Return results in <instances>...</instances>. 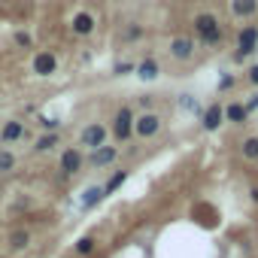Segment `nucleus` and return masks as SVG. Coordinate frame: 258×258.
<instances>
[{
    "instance_id": "1",
    "label": "nucleus",
    "mask_w": 258,
    "mask_h": 258,
    "mask_svg": "<svg viewBox=\"0 0 258 258\" xmlns=\"http://www.w3.org/2000/svg\"><path fill=\"white\" fill-rule=\"evenodd\" d=\"M195 31H198V37H201L207 46H216V43L222 40V28H219V19H216L213 13H201V16L195 19Z\"/></svg>"
},
{
    "instance_id": "2",
    "label": "nucleus",
    "mask_w": 258,
    "mask_h": 258,
    "mask_svg": "<svg viewBox=\"0 0 258 258\" xmlns=\"http://www.w3.org/2000/svg\"><path fill=\"white\" fill-rule=\"evenodd\" d=\"M112 134L118 137V140H127L134 134V112L127 109V106H121L118 112H115V124H112Z\"/></svg>"
},
{
    "instance_id": "3",
    "label": "nucleus",
    "mask_w": 258,
    "mask_h": 258,
    "mask_svg": "<svg viewBox=\"0 0 258 258\" xmlns=\"http://www.w3.org/2000/svg\"><path fill=\"white\" fill-rule=\"evenodd\" d=\"M161 127V118L155 112H143L140 118H134V134L137 137H155Z\"/></svg>"
},
{
    "instance_id": "4",
    "label": "nucleus",
    "mask_w": 258,
    "mask_h": 258,
    "mask_svg": "<svg viewBox=\"0 0 258 258\" xmlns=\"http://www.w3.org/2000/svg\"><path fill=\"white\" fill-rule=\"evenodd\" d=\"M79 140H82V146H85V149H97V146H103V143H106V127H103V124H88L85 131H82V137H79Z\"/></svg>"
},
{
    "instance_id": "5",
    "label": "nucleus",
    "mask_w": 258,
    "mask_h": 258,
    "mask_svg": "<svg viewBox=\"0 0 258 258\" xmlns=\"http://www.w3.org/2000/svg\"><path fill=\"white\" fill-rule=\"evenodd\" d=\"M237 46H240V52H237V58H243V55H252L255 49H258V28H246V31H240V40H237Z\"/></svg>"
},
{
    "instance_id": "6",
    "label": "nucleus",
    "mask_w": 258,
    "mask_h": 258,
    "mask_svg": "<svg viewBox=\"0 0 258 258\" xmlns=\"http://www.w3.org/2000/svg\"><path fill=\"white\" fill-rule=\"evenodd\" d=\"M58 70V58L52 55V52H40L37 58H34V73L37 76H52Z\"/></svg>"
},
{
    "instance_id": "7",
    "label": "nucleus",
    "mask_w": 258,
    "mask_h": 258,
    "mask_svg": "<svg viewBox=\"0 0 258 258\" xmlns=\"http://www.w3.org/2000/svg\"><path fill=\"white\" fill-rule=\"evenodd\" d=\"M204 131H219V124L225 121V106H219V103H213V106H207L204 109Z\"/></svg>"
},
{
    "instance_id": "8",
    "label": "nucleus",
    "mask_w": 258,
    "mask_h": 258,
    "mask_svg": "<svg viewBox=\"0 0 258 258\" xmlns=\"http://www.w3.org/2000/svg\"><path fill=\"white\" fill-rule=\"evenodd\" d=\"M170 55H173L176 61H188V58L195 55V43H191L188 37H176V40H170Z\"/></svg>"
},
{
    "instance_id": "9",
    "label": "nucleus",
    "mask_w": 258,
    "mask_h": 258,
    "mask_svg": "<svg viewBox=\"0 0 258 258\" xmlns=\"http://www.w3.org/2000/svg\"><path fill=\"white\" fill-rule=\"evenodd\" d=\"M79 167H82V152L79 149H64L61 152V170L67 176H73V173H79Z\"/></svg>"
},
{
    "instance_id": "10",
    "label": "nucleus",
    "mask_w": 258,
    "mask_h": 258,
    "mask_svg": "<svg viewBox=\"0 0 258 258\" xmlns=\"http://www.w3.org/2000/svg\"><path fill=\"white\" fill-rule=\"evenodd\" d=\"M115 155H118V152H115V146H106V143H103V146L91 149V158H88V161H91L94 167H106V164H112V161H115Z\"/></svg>"
},
{
    "instance_id": "11",
    "label": "nucleus",
    "mask_w": 258,
    "mask_h": 258,
    "mask_svg": "<svg viewBox=\"0 0 258 258\" xmlns=\"http://www.w3.org/2000/svg\"><path fill=\"white\" fill-rule=\"evenodd\" d=\"M103 198H106V195H103V185H91V188H85V191H82L79 207H82V210H91V207H94V204H100Z\"/></svg>"
},
{
    "instance_id": "12",
    "label": "nucleus",
    "mask_w": 258,
    "mask_h": 258,
    "mask_svg": "<svg viewBox=\"0 0 258 258\" xmlns=\"http://www.w3.org/2000/svg\"><path fill=\"white\" fill-rule=\"evenodd\" d=\"M255 10H258V0H231V13L237 19H249L255 16Z\"/></svg>"
},
{
    "instance_id": "13",
    "label": "nucleus",
    "mask_w": 258,
    "mask_h": 258,
    "mask_svg": "<svg viewBox=\"0 0 258 258\" xmlns=\"http://www.w3.org/2000/svg\"><path fill=\"white\" fill-rule=\"evenodd\" d=\"M22 134H25V124H22V121H7V124H4V134H0V140H4V143H16Z\"/></svg>"
},
{
    "instance_id": "14",
    "label": "nucleus",
    "mask_w": 258,
    "mask_h": 258,
    "mask_svg": "<svg viewBox=\"0 0 258 258\" xmlns=\"http://www.w3.org/2000/svg\"><path fill=\"white\" fill-rule=\"evenodd\" d=\"M134 70H137V76H140V79H146V82H152V79L158 76V64H155V58H146V61H140Z\"/></svg>"
},
{
    "instance_id": "15",
    "label": "nucleus",
    "mask_w": 258,
    "mask_h": 258,
    "mask_svg": "<svg viewBox=\"0 0 258 258\" xmlns=\"http://www.w3.org/2000/svg\"><path fill=\"white\" fill-rule=\"evenodd\" d=\"M91 31H94V19H91L88 13H79V16L73 19V34H82V37H85V34H91Z\"/></svg>"
},
{
    "instance_id": "16",
    "label": "nucleus",
    "mask_w": 258,
    "mask_h": 258,
    "mask_svg": "<svg viewBox=\"0 0 258 258\" xmlns=\"http://www.w3.org/2000/svg\"><path fill=\"white\" fill-rule=\"evenodd\" d=\"M246 115H249V109H246L243 103H231V106H225V118H228V121H246Z\"/></svg>"
},
{
    "instance_id": "17",
    "label": "nucleus",
    "mask_w": 258,
    "mask_h": 258,
    "mask_svg": "<svg viewBox=\"0 0 258 258\" xmlns=\"http://www.w3.org/2000/svg\"><path fill=\"white\" fill-rule=\"evenodd\" d=\"M243 158H258V137H246L243 140Z\"/></svg>"
},
{
    "instance_id": "18",
    "label": "nucleus",
    "mask_w": 258,
    "mask_h": 258,
    "mask_svg": "<svg viewBox=\"0 0 258 258\" xmlns=\"http://www.w3.org/2000/svg\"><path fill=\"white\" fill-rule=\"evenodd\" d=\"M124 179H127V173H124V170H118V173H112V179H109V182L103 185V195H112V191H115V188H118V185H121Z\"/></svg>"
},
{
    "instance_id": "19",
    "label": "nucleus",
    "mask_w": 258,
    "mask_h": 258,
    "mask_svg": "<svg viewBox=\"0 0 258 258\" xmlns=\"http://www.w3.org/2000/svg\"><path fill=\"white\" fill-rule=\"evenodd\" d=\"M55 143H58V134H46V137H40V140H37V152H49Z\"/></svg>"
},
{
    "instance_id": "20",
    "label": "nucleus",
    "mask_w": 258,
    "mask_h": 258,
    "mask_svg": "<svg viewBox=\"0 0 258 258\" xmlns=\"http://www.w3.org/2000/svg\"><path fill=\"white\" fill-rule=\"evenodd\" d=\"M28 240H31V234H28V231H16V234L10 237L13 249H25V246H28Z\"/></svg>"
},
{
    "instance_id": "21",
    "label": "nucleus",
    "mask_w": 258,
    "mask_h": 258,
    "mask_svg": "<svg viewBox=\"0 0 258 258\" xmlns=\"http://www.w3.org/2000/svg\"><path fill=\"white\" fill-rule=\"evenodd\" d=\"M76 252H79V255H88V252H94V240H91V237H82V240L76 243Z\"/></svg>"
},
{
    "instance_id": "22",
    "label": "nucleus",
    "mask_w": 258,
    "mask_h": 258,
    "mask_svg": "<svg viewBox=\"0 0 258 258\" xmlns=\"http://www.w3.org/2000/svg\"><path fill=\"white\" fill-rule=\"evenodd\" d=\"M13 164H16V158H13L10 152H0V170H10Z\"/></svg>"
},
{
    "instance_id": "23",
    "label": "nucleus",
    "mask_w": 258,
    "mask_h": 258,
    "mask_svg": "<svg viewBox=\"0 0 258 258\" xmlns=\"http://www.w3.org/2000/svg\"><path fill=\"white\" fill-rule=\"evenodd\" d=\"M40 124L46 127V131H49V134H55V131H58V124H61V121H58V118H43Z\"/></svg>"
},
{
    "instance_id": "24",
    "label": "nucleus",
    "mask_w": 258,
    "mask_h": 258,
    "mask_svg": "<svg viewBox=\"0 0 258 258\" xmlns=\"http://www.w3.org/2000/svg\"><path fill=\"white\" fill-rule=\"evenodd\" d=\"M131 70H134V64H127V61L124 64H115V76H124V73H131Z\"/></svg>"
},
{
    "instance_id": "25",
    "label": "nucleus",
    "mask_w": 258,
    "mask_h": 258,
    "mask_svg": "<svg viewBox=\"0 0 258 258\" xmlns=\"http://www.w3.org/2000/svg\"><path fill=\"white\" fill-rule=\"evenodd\" d=\"M140 34H143V28H137V25H134V28H127V34H124V37H127V40H137Z\"/></svg>"
},
{
    "instance_id": "26",
    "label": "nucleus",
    "mask_w": 258,
    "mask_h": 258,
    "mask_svg": "<svg viewBox=\"0 0 258 258\" xmlns=\"http://www.w3.org/2000/svg\"><path fill=\"white\" fill-rule=\"evenodd\" d=\"M16 43H19V46H31V37H28V34H16Z\"/></svg>"
},
{
    "instance_id": "27",
    "label": "nucleus",
    "mask_w": 258,
    "mask_h": 258,
    "mask_svg": "<svg viewBox=\"0 0 258 258\" xmlns=\"http://www.w3.org/2000/svg\"><path fill=\"white\" fill-rule=\"evenodd\" d=\"M231 85H234V79H231V76H225V79L219 82V88H222V91H225V88H231Z\"/></svg>"
},
{
    "instance_id": "28",
    "label": "nucleus",
    "mask_w": 258,
    "mask_h": 258,
    "mask_svg": "<svg viewBox=\"0 0 258 258\" xmlns=\"http://www.w3.org/2000/svg\"><path fill=\"white\" fill-rule=\"evenodd\" d=\"M249 82H252V85H258V67H252V70H249Z\"/></svg>"
},
{
    "instance_id": "29",
    "label": "nucleus",
    "mask_w": 258,
    "mask_h": 258,
    "mask_svg": "<svg viewBox=\"0 0 258 258\" xmlns=\"http://www.w3.org/2000/svg\"><path fill=\"white\" fill-rule=\"evenodd\" d=\"M252 201H255V204H258V188H252Z\"/></svg>"
},
{
    "instance_id": "30",
    "label": "nucleus",
    "mask_w": 258,
    "mask_h": 258,
    "mask_svg": "<svg viewBox=\"0 0 258 258\" xmlns=\"http://www.w3.org/2000/svg\"><path fill=\"white\" fill-rule=\"evenodd\" d=\"M252 106H258V94H255V100H252V103H249V106H246V109H252Z\"/></svg>"
}]
</instances>
